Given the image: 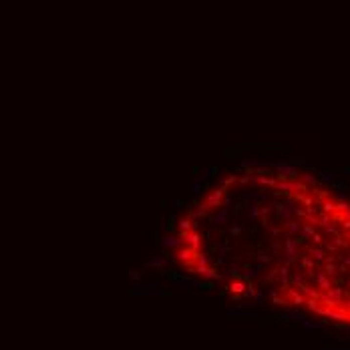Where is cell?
I'll list each match as a JSON object with an SVG mask.
<instances>
[{"label":"cell","instance_id":"obj_1","mask_svg":"<svg viewBox=\"0 0 350 350\" xmlns=\"http://www.w3.org/2000/svg\"><path fill=\"white\" fill-rule=\"evenodd\" d=\"M169 248L234 300L350 328V199L310 173H227L181 216Z\"/></svg>","mask_w":350,"mask_h":350}]
</instances>
